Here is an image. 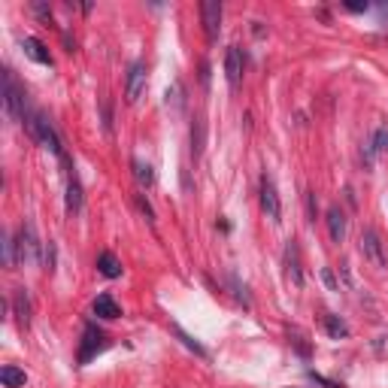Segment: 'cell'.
I'll list each match as a JSON object with an SVG mask.
<instances>
[{
    "label": "cell",
    "mask_w": 388,
    "mask_h": 388,
    "mask_svg": "<svg viewBox=\"0 0 388 388\" xmlns=\"http://www.w3.org/2000/svg\"><path fill=\"white\" fill-rule=\"evenodd\" d=\"M4 109L13 121H25L28 109H25V91L18 88L13 70H4Z\"/></svg>",
    "instance_id": "cell-1"
},
{
    "label": "cell",
    "mask_w": 388,
    "mask_h": 388,
    "mask_svg": "<svg viewBox=\"0 0 388 388\" xmlns=\"http://www.w3.org/2000/svg\"><path fill=\"white\" fill-rule=\"evenodd\" d=\"M40 240H37V234H34V224L25 222L22 224V231H18V237H16V252H18V264H40Z\"/></svg>",
    "instance_id": "cell-2"
},
{
    "label": "cell",
    "mask_w": 388,
    "mask_h": 388,
    "mask_svg": "<svg viewBox=\"0 0 388 388\" xmlns=\"http://www.w3.org/2000/svg\"><path fill=\"white\" fill-rule=\"evenodd\" d=\"M258 198H261V210H264V216H267L270 222H279V216H282V200H279V191H277V186H273V179H270V176H261Z\"/></svg>",
    "instance_id": "cell-3"
},
{
    "label": "cell",
    "mask_w": 388,
    "mask_h": 388,
    "mask_svg": "<svg viewBox=\"0 0 388 388\" xmlns=\"http://www.w3.org/2000/svg\"><path fill=\"white\" fill-rule=\"evenodd\" d=\"M361 255L373 264V267H385V264H388V255H385V246H382V237H380V234H376L373 228H367V231L361 234Z\"/></svg>",
    "instance_id": "cell-4"
},
{
    "label": "cell",
    "mask_w": 388,
    "mask_h": 388,
    "mask_svg": "<svg viewBox=\"0 0 388 388\" xmlns=\"http://www.w3.org/2000/svg\"><path fill=\"white\" fill-rule=\"evenodd\" d=\"M104 346H107L104 331H97L95 325H85V331H83V343H79V364H88L100 349H104Z\"/></svg>",
    "instance_id": "cell-5"
},
{
    "label": "cell",
    "mask_w": 388,
    "mask_h": 388,
    "mask_svg": "<svg viewBox=\"0 0 388 388\" xmlns=\"http://www.w3.org/2000/svg\"><path fill=\"white\" fill-rule=\"evenodd\" d=\"M200 22H203V30H207V40L210 43H216L219 28H222V4L219 0H203L200 4Z\"/></svg>",
    "instance_id": "cell-6"
},
{
    "label": "cell",
    "mask_w": 388,
    "mask_h": 388,
    "mask_svg": "<svg viewBox=\"0 0 388 388\" xmlns=\"http://www.w3.org/2000/svg\"><path fill=\"white\" fill-rule=\"evenodd\" d=\"M146 95V64L137 61L128 73V83H125V100L128 104H137V100Z\"/></svg>",
    "instance_id": "cell-7"
},
{
    "label": "cell",
    "mask_w": 388,
    "mask_h": 388,
    "mask_svg": "<svg viewBox=\"0 0 388 388\" xmlns=\"http://www.w3.org/2000/svg\"><path fill=\"white\" fill-rule=\"evenodd\" d=\"M224 76H228L231 88L240 85V76H243V52H240V46H231L228 52H224Z\"/></svg>",
    "instance_id": "cell-8"
},
{
    "label": "cell",
    "mask_w": 388,
    "mask_h": 388,
    "mask_svg": "<svg viewBox=\"0 0 388 388\" xmlns=\"http://www.w3.org/2000/svg\"><path fill=\"white\" fill-rule=\"evenodd\" d=\"M22 49H25V55H28L30 61L52 67V55H49V49H46L43 40H37V37H25V40H22Z\"/></svg>",
    "instance_id": "cell-9"
},
{
    "label": "cell",
    "mask_w": 388,
    "mask_h": 388,
    "mask_svg": "<svg viewBox=\"0 0 388 388\" xmlns=\"http://www.w3.org/2000/svg\"><path fill=\"white\" fill-rule=\"evenodd\" d=\"M13 313H16L18 328L28 331V325H30V301H28V291L25 289H16L13 291Z\"/></svg>",
    "instance_id": "cell-10"
},
{
    "label": "cell",
    "mask_w": 388,
    "mask_h": 388,
    "mask_svg": "<svg viewBox=\"0 0 388 388\" xmlns=\"http://www.w3.org/2000/svg\"><path fill=\"white\" fill-rule=\"evenodd\" d=\"M346 231H349V224H346V212L340 207H331L328 210V234L334 243H343L346 240Z\"/></svg>",
    "instance_id": "cell-11"
},
{
    "label": "cell",
    "mask_w": 388,
    "mask_h": 388,
    "mask_svg": "<svg viewBox=\"0 0 388 388\" xmlns=\"http://www.w3.org/2000/svg\"><path fill=\"white\" fill-rule=\"evenodd\" d=\"M285 273H289V279L301 289L303 273H301V258H298V246H294V240H289V246H285Z\"/></svg>",
    "instance_id": "cell-12"
},
{
    "label": "cell",
    "mask_w": 388,
    "mask_h": 388,
    "mask_svg": "<svg viewBox=\"0 0 388 388\" xmlns=\"http://www.w3.org/2000/svg\"><path fill=\"white\" fill-rule=\"evenodd\" d=\"M95 315H100V319L112 322V319H119V315H121V306L112 301L109 294H97V298H95Z\"/></svg>",
    "instance_id": "cell-13"
},
{
    "label": "cell",
    "mask_w": 388,
    "mask_h": 388,
    "mask_svg": "<svg viewBox=\"0 0 388 388\" xmlns=\"http://www.w3.org/2000/svg\"><path fill=\"white\" fill-rule=\"evenodd\" d=\"M0 382H4L6 388H22L28 382V373L18 370V367H13V364H4L0 367Z\"/></svg>",
    "instance_id": "cell-14"
},
{
    "label": "cell",
    "mask_w": 388,
    "mask_h": 388,
    "mask_svg": "<svg viewBox=\"0 0 388 388\" xmlns=\"http://www.w3.org/2000/svg\"><path fill=\"white\" fill-rule=\"evenodd\" d=\"M97 270L104 273L107 279H119V277H121V261H119L112 252H104V255L97 258Z\"/></svg>",
    "instance_id": "cell-15"
},
{
    "label": "cell",
    "mask_w": 388,
    "mask_h": 388,
    "mask_svg": "<svg viewBox=\"0 0 388 388\" xmlns=\"http://www.w3.org/2000/svg\"><path fill=\"white\" fill-rule=\"evenodd\" d=\"M83 210V186H79L76 173L67 179V212H79Z\"/></svg>",
    "instance_id": "cell-16"
},
{
    "label": "cell",
    "mask_w": 388,
    "mask_h": 388,
    "mask_svg": "<svg viewBox=\"0 0 388 388\" xmlns=\"http://www.w3.org/2000/svg\"><path fill=\"white\" fill-rule=\"evenodd\" d=\"M325 328H328V334L334 337V340H340V337H349V325H346L340 315H334V313L325 315Z\"/></svg>",
    "instance_id": "cell-17"
},
{
    "label": "cell",
    "mask_w": 388,
    "mask_h": 388,
    "mask_svg": "<svg viewBox=\"0 0 388 388\" xmlns=\"http://www.w3.org/2000/svg\"><path fill=\"white\" fill-rule=\"evenodd\" d=\"M134 176H137V182L143 188H149L152 182H155V173H152V167L146 164V161H140V158H134Z\"/></svg>",
    "instance_id": "cell-18"
},
{
    "label": "cell",
    "mask_w": 388,
    "mask_h": 388,
    "mask_svg": "<svg viewBox=\"0 0 388 388\" xmlns=\"http://www.w3.org/2000/svg\"><path fill=\"white\" fill-rule=\"evenodd\" d=\"M380 149H388V128H380L373 137V152H380Z\"/></svg>",
    "instance_id": "cell-19"
},
{
    "label": "cell",
    "mask_w": 388,
    "mask_h": 388,
    "mask_svg": "<svg viewBox=\"0 0 388 388\" xmlns=\"http://www.w3.org/2000/svg\"><path fill=\"white\" fill-rule=\"evenodd\" d=\"M191 143H194V152H200V143H203V125L200 121H194V128H191Z\"/></svg>",
    "instance_id": "cell-20"
},
{
    "label": "cell",
    "mask_w": 388,
    "mask_h": 388,
    "mask_svg": "<svg viewBox=\"0 0 388 388\" xmlns=\"http://www.w3.org/2000/svg\"><path fill=\"white\" fill-rule=\"evenodd\" d=\"M167 104L182 107V85L179 83H173V91H167Z\"/></svg>",
    "instance_id": "cell-21"
},
{
    "label": "cell",
    "mask_w": 388,
    "mask_h": 388,
    "mask_svg": "<svg viewBox=\"0 0 388 388\" xmlns=\"http://www.w3.org/2000/svg\"><path fill=\"white\" fill-rule=\"evenodd\" d=\"M34 13H37L40 18H43V22H49V25H52V9H49L46 4H34Z\"/></svg>",
    "instance_id": "cell-22"
},
{
    "label": "cell",
    "mask_w": 388,
    "mask_h": 388,
    "mask_svg": "<svg viewBox=\"0 0 388 388\" xmlns=\"http://www.w3.org/2000/svg\"><path fill=\"white\" fill-rule=\"evenodd\" d=\"M346 9H349V13H367L370 6L367 4H346Z\"/></svg>",
    "instance_id": "cell-23"
}]
</instances>
